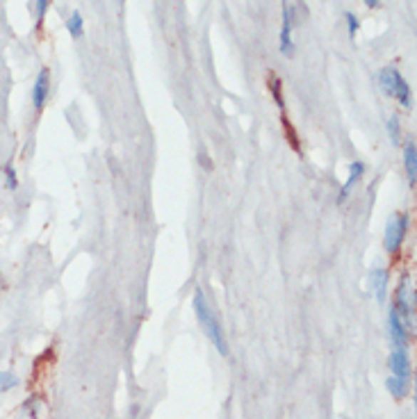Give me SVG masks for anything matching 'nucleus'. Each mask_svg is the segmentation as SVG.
<instances>
[{"instance_id":"f257e3e1","label":"nucleus","mask_w":417,"mask_h":419,"mask_svg":"<svg viewBox=\"0 0 417 419\" xmlns=\"http://www.w3.org/2000/svg\"><path fill=\"white\" fill-rule=\"evenodd\" d=\"M194 310H196V317H199V321H201V326H203L205 335L210 337V342L217 346V351L222 353V356H228V346H226V340H224L222 326H219L217 314L212 312V308H210V304L205 301V296H203L201 289H196V294H194Z\"/></svg>"},{"instance_id":"ddd939ff","label":"nucleus","mask_w":417,"mask_h":419,"mask_svg":"<svg viewBox=\"0 0 417 419\" xmlns=\"http://www.w3.org/2000/svg\"><path fill=\"white\" fill-rule=\"evenodd\" d=\"M388 390L395 394L397 399H403L408 394V378H399V376H390L388 378Z\"/></svg>"},{"instance_id":"a211bd4d","label":"nucleus","mask_w":417,"mask_h":419,"mask_svg":"<svg viewBox=\"0 0 417 419\" xmlns=\"http://www.w3.org/2000/svg\"><path fill=\"white\" fill-rule=\"evenodd\" d=\"M19 386V378L5 374V371H0V390H9V388H16Z\"/></svg>"},{"instance_id":"6e6552de","label":"nucleus","mask_w":417,"mask_h":419,"mask_svg":"<svg viewBox=\"0 0 417 419\" xmlns=\"http://www.w3.org/2000/svg\"><path fill=\"white\" fill-rule=\"evenodd\" d=\"M388 365L392 369V376H399V378H408L411 376V358H408L406 351H403V348H395V351L390 353Z\"/></svg>"},{"instance_id":"423d86ee","label":"nucleus","mask_w":417,"mask_h":419,"mask_svg":"<svg viewBox=\"0 0 417 419\" xmlns=\"http://www.w3.org/2000/svg\"><path fill=\"white\" fill-rule=\"evenodd\" d=\"M48 91H51V71L48 68H41L37 80H34V89H32V103L37 112L43 110L46 100H48Z\"/></svg>"},{"instance_id":"1a4fd4ad","label":"nucleus","mask_w":417,"mask_h":419,"mask_svg":"<svg viewBox=\"0 0 417 419\" xmlns=\"http://www.w3.org/2000/svg\"><path fill=\"white\" fill-rule=\"evenodd\" d=\"M403 167H406L411 190H415V185H417V146L413 139H408V142L403 144Z\"/></svg>"},{"instance_id":"20e7f679","label":"nucleus","mask_w":417,"mask_h":419,"mask_svg":"<svg viewBox=\"0 0 417 419\" xmlns=\"http://www.w3.org/2000/svg\"><path fill=\"white\" fill-rule=\"evenodd\" d=\"M395 310L399 312L401 321L408 326H413V319H415V289L408 281V276L401 278V283L397 287V296H395Z\"/></svg>"},{"instance_id":"9d476101","label":"nucleus","mask_w":417,"mask_h":419,"mask_svg":"<svg viewBox=\"0 0 417 419\" xmlns=\"http://www.w3.org/2000/svg\"><path fill=\"white\" fill-rule=\"evenodd\" d=\"M365 176V165L363 162H351V167H349V178H346V182L342 185V190H340V196H338V203H344L346 199H349V194L354 190V185L361 180Z\"/></svg>"},{"instance_id":"aec40b11","label":"nucleus","mask_w":417,"mask_h":419,"mask_svg":"<svg viewBox=\"0 0 417 419\" xmlns=\"http://www.w3.org/2000/svg\"><path fill=\"white\" fill-rule=\"evenodd\" d=\"M363 3H365L369 9H379V7H381V0H363Z\"/></svg>"},{"instance_id":"4468645a","label":"nucleus","mask_w":417,"mask_h":419,"mask_svg":"<svg viewBox=\"0 0 417 419\" xmlns=\"http://www.w3.org/2000/svg\"><path fill=\"white\" fill-rule=\"evenodd\" d=\"M281 78H278V76H274V73H269V89H272V96H274V100H276V105H278V108H281L283 110V94H281Z\"/></svg>"},{"instance_id":"dca6fc26","label":"nucleus","mask_w":417,"mask_h":419,"mask_svg":"<svg viewBox=\"0 0 417 419\" xmlns=\"http://www.w3.org/2000/svg\"><path fill=\"white\" fill-rule=\"evenodd\" d=\"M344 19H346V26H349V37L356 39L358 30H361V21H358V16L354 14V11H346Z\"/></svg>"},{"instance_id":"0eeeda50","label":"nucleus","mask_w":417,"mask_h":419,"mask_svg":"<svg viewBox=\"0 0 417 419\" xmlns=\"http://www.w3.org/2000/svg\"><path fill=\"white\" fill-rule=\"evenodd\" d=\"M388 331H390L392 342H395L399 348L406 346V342H408V329H406V324L401 321V317H399V312L395 310V306H392L390 312H388Z\"/></svg>"},{"instance_id":"f3484780","label":"nucleus","mask_w":417,"mask_h":419,"mask_svg":"<svg viewBox=\"0 0 417 419\" xmlns=\"http://www.w3.org/2000/svg\"><path fill=\"white\" fill-rule=\"evenodd\" d=\"M5 185H7V190H11L14 192L16 187H19V178H16V171H14V167H5Z\"/></svg>"},{"instance_id":"f03ea898","label":"nucleus","mask_w":417,"mask_h":419,"mask_svg":"<svg viewBox=\"0 0 417 419\" xmlns=\"http://www.w3.org/2000/svg\"><path fill=\"white\" fill-rule=\"evenodd\" d=\"M379 85L381 89L386 91L388 96H392L395 100L401 103V108H411L413 105V96H411V87L406 83V78H403L395 66H386V68H381L379 71Z\"/></svg>"},{"instance_id":"39448f33","label":"nucleus","mask_w":417,"mask_h":419,"mask_svg":"<svg viewBox=\"0 0 417 419\" xmlns=\"http://www.w3.org/2000/svg\"><path fill=\"white\" fill-rule=\"evenodd\" d=\"M281 9H283V23H281V37H278V48L285 57L294 55V39H292V26H294V9L289 7L287 0H281Z\"/></svg>"},{"instance_id":"f8f14e48","label":"nucleus","mask_w":417,"mask_h":419,"mask_svg":"<svg viewBox=\"0 0 417 419\" xmlns=\"http://www.w3.org/2000/svg\"><path fill=\"white\" fill-rule=\"evenodd\" d=\"M66 28H68V34H71L73 39H80L85 32V21H83V14L80 11H73L71 16H68L66 21Z\"/></svg>"},{"instance_id":"6ab92c4d","label":"nucleus","mask_w":417,"mask_h":419,"mask_svg":"<svg viewBox=\"0 0 417 419\" xmlns=\"http://www.w3.org/2000/svg\"><path fill=\"white\" fill-rule=\"evenodd\" d=\"M48 3L51 0H37V26H41L46 19V11H48Z\"/></svg>"},{"instance_id":"2eb2a0df","label":"nucleus","mask_w":417,"mask_h":419,"mask_svg":"<svg viewBox=\"0 0 417 419\" xmlns=\"http://www.w3.org/2000/svg\"><path fill=\"white\" fill-rule=\"evenodd\" d=\"M388 133H390L392 144H399V139H401V123H399V116H390V121H388Z\"/></svg>"},{"instance_id":"9b49d317","label":"nucleus","mask_w":417,"mask_h":419,"mask_svg":"<svg viewBox=\"0 0 417 419\" xmlns=\"http://www.w3.org/2000/svg\"><path fill=\"white\" fill-rule=\"evenodd\" d=\"M388 283H390V274L386 269H374L369 274V287L379 301H386L388 296Z\"/></svg>"},{"instance_id":"7ed1b4c3","label":"nucleus","mask_w":417,"mask_h":419,"mask_svg":"<svg viewBox=\"0 0 417 419\" xmlns=\"http://www.w3.org/2000/svg\"><path fill=\"white\" fill-rule=\"evenodd\" d=\"M408 226H411V217L406 212H397L388 219L386 226V235H383V247L388 253H397L408 235Z\"/></svg>"}]
</instances>
